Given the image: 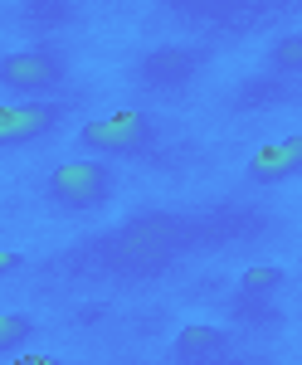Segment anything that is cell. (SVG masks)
Segmentation results:
<instances>
[{"instance_id":"obj_12","label":"cell","mask_w":302,"mask_h":365,"mask_svg":"<svg viewBox=\"0 0 302 365\" xmlns=\"http://www.w3.org/2000/svg\"><path fill=\"white\" fill-rule=\"evenodd\" d=\"M166 10H195V5H205V0H161Z\"/></svg>"},{"instance_id":"obj_6","label":"cell","mask_w":302,"mask_h":365,"mask_svg":"<svg viewBox=\"0 0 302 365\" xmlns=\"http://www.w3.org/2000/svg\"><path fill=\"white\" fill-rule=\"evenodd\" d=\"M195 63H200L195 49H156V54L141 63V78L156 83V88H171V83H186L195 73Z\"/></svg>"},{"instance_id":"obj_11","label":"cell","mask_w":302,"mask_h":365,"mask_svg":"<svg viewBox=\"0 0 302 365\" xmlns=\"http://www.w3.org/2000/svg\"><path fill=\"white\" fill-rule=\"evenodd\" d=\"M20 263H25V253H0V278H10Z\"/></svg>"},{"instance_id":"obj_5","label":"cell","mask_w":302,"mask_h":365,"mask_svg":"<svg viewBox=\"0 0 302 365\" xmlns=\"http://www.w3.org/2000/svg\"><path fill=\"white\" fill-rule=\"evenodd\" d=\"M248 180L258 185H273V180H288V175H302V137H283L273 146H258L248 156Z\"/></svg>"},{"instance_id":"obj_13","label":"cell","mask_w":302,"mask_h":365,"mask_svg":"<svg viewBox=\"0 0 302 365\" xmlns=\"http://www.w3.org/2000/svg\"><path fill=\"white\" fill-rule=\"evenodd\" d=\"M15 365H59V361H49V356H20Z\"/></svg>"},{"instance_id":"obj_2","label":"cell","mask_w":302,"mask_h":365,"mask_svg":"<svg viewBox=\"0 0 302 365\" xmlns=\"http://www.w3.org/2000/svg\"><path fill=\"white\" fill-rule=\"evenodd\" d=\"M49 200H54L59 210H98L103 200L112 195V166L108 161H64V166L49 170Z\"/></svg>"},{"instance_id":"obj_8","label":"cell","mask_w":302,"mask_h":365,"mask_svg":"<svg viewBox=\"0 0 302 365\" xmlns=\"http://www.w3.org/2000/svg\"><path fill=\"white\" fill-rule=\"evenodd\" d=\"M283 287V268L278 263H258V268H248L244 278H239V292L244 297H263V292H273Z\"/></svg>"},{"instance_id":"obj_10","label":"cell","mask_w":302,"mask_h":365,"mask_svg":"<svg viewBox=\"0 0 302 365\" xmlns=\"http://www.w3.org/2000/svg\"><path fill=\"white\" fill-rule=\"evenodd\" d=\"M268 63H273L278 73H302V34L278 39L273 49H268Z\"/></svg>"},{"instance_id":"obj_9","label":"cell","mask_w":302,"mask_h":365,"mask_svg":"<svg viewBox=\"0 0 302 365\" xmlns=\"http://www.w3.org/2000/svg\"><path fill=\"white\" fill-rule=\"evenodd\" d=\"M29 336H34V322H29V317H20V312H0V351H20Z\"/></svg>"},{"instance_id":"obj_7","label":"cell","mask_w":302,"mask_h":365,"mask_svg":"<svg viewBox=\"0 0 302 365\" xmlns=\"http://www.w3.org/2000/svg\"><path fill=\"white\" fill-rule=\"evenodd\" d=\"M224 331L220 327H186L181 336H176V361L181 365H200V361H215L224 351Z\"/></svg>"},{"instance_id":"obj_3","label":"cell","mask_w":302,"mask_h":365,"mask_svg":"<svg viewBox=\"0 0 302 365\" xmlns=\"http://www.w3.org/2000/svg\"><path fill=\"white\" fill-rule=\"evenodd\" d=\"M64 73H69V63H64V54L49 49V44L15 49V54L0 58V88L15 93V98H39V93H49V88L64 83Z\"/></svg>"},{"instance_id":"obj_1","label":"cell","mask_w":302,"mask_h":365,"mask_svg":"<svg viewBox=\"0 0 302 365\" xmlns=\"http://www.w3.org/2000/svg\"><path fill=\"white\" fill-rule=\"evenodd\" d=\"M151 141H156V127L141 108H117L112 117L88 122L79 132V146L98 156H141V151H151Z\"/></svg>"},{"instance_id":"obj_4","label":"cell","mask_w":302,"mask_h":365,"mask_svg":"<svg viewBox=\"0 0 302 365\" xmlns=\"http://www.w3.org/2000/svg\"><path fill=\"white\" fill-rule=\"evenodd\" d=\"M59 117H64V108L59 103H39V98H25L20 108H0V151L49 137L59 127Z\"/></svg>"}]
</instances>
